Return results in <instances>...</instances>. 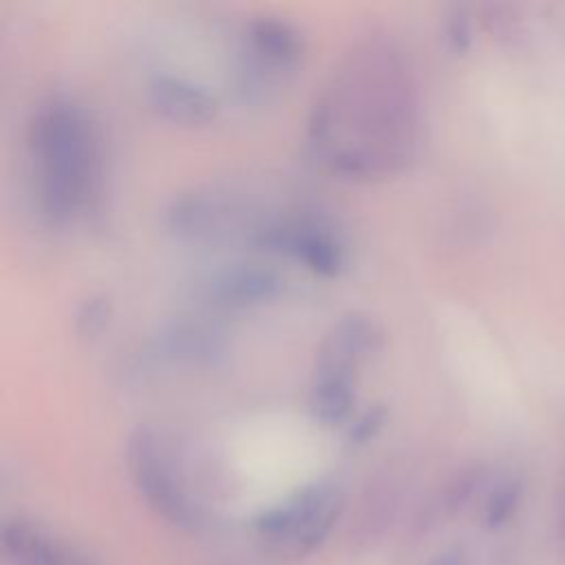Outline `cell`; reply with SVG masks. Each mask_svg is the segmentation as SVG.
Wrapping results in <instances>:
<instances>
[{
  "label": "cell",
  "instance_id": "obj_11",
  "mask_svg": "<svg viewBox=\"0 0 565 565\" xmlns=\"http://www.w3.org/2000/svg\"><path fill=\"white\" fill-rule=\"evenodd\" d=\"M448 40L455 49H463L468 44V22L463 18H452L448 22Z\"/></svg>",
  "mask_w": 565,
  "mask_h": 565
},
{
  "label": "cell",
  "instance_id": "obj_8",
  "mask_svg": "<svg viewBox=\"0 0 565 565\" xmlns=\"http://www.w3.org/2000/svg\"><path fill=\"white\" fill-rule=\"evenodd\" d=\"M150 353L166 362L207 366L227 353L225 333L210 322L179 318L163 324L150 342Z\"/></svg>",
  "mask_w": 565,
  "mask_h": 565
},
{
  "label": "cell",
  "instance_id": "obj_9",
  "mask_svg": "<svg viewBox=\"0 0 565 565\" xmlns=\"http://www.w3.org/2000/svg\"><path fill=\"white\" fill-rule=\"evenodd\" d=\"M113 320V300L106 294H88L73 311V329L82 340L99 338Z\"/></svg>",
  "mask_w": 565,
  "mask_h": 565
},
{
  "label": "cell",
  "instance_id": "obj_1",
  "mask_svg": "<svg viewBox=\"0 0 565 565\" xmlns=\"http://www.w3.org/2000/svg\"><path fill=\"white\" fill-rule=\"evenodd\" d=\"M419 93L395 38L355 42L316 93L307 146L331 174L375 181L402 172L419 148Z\"/></svg>",
  "mask_w": 565,
  "mask_h": 565
},
{
  "label": "cell",
  "instance_id": "obj_7",
  "mask_svg": "<svg viewBox=\"0 0 565 565\" xmlns=\"http://www.w3.org/2000/svg\"><path fill=\"white\" fill-rule=\"evenodd\" d=\"M146 93L154 113L177 126H205L218 115L216 95L183 75L157 73L150 77Z\"/></svg>",
  "mask_w": 565,
  "mask_h": 565
},
{
  "label": "cell",
  "instance_id": "obj_5",
  "mask_svg": "<svg viewBox=\"0 0 565 565\" xmlns=\"http://www.w3.org/2000/svg\"><path fill=\"white\" fill-rule=\"evenodd\" d=\"M252 247L289 256L324 278L340 276L349 263L340 230L318 212L271 214L256 232Z\"/></svg>",
  "mask_w": 565,
  "mask_h": 565
},
{
  "label": "cell",
  "instance_id": "obj_4",
  "mask_svg": "<svg viewBox=\"0 0 565 565\" xmlns=\"http://www.w3.org/2000/svg\"><path fill=\"white\" fill-rule=\"evenodd\" d=\"M238 90L249 102L269 99L296 71L305 53V38L296 24L278 15L245 22L238 51Z\"/></svg>",
  "mask_w": 565,
  "mask_h": 565
},
{
  "label": "cell",
  "instance_id": "obj_6",
  "mask_svg": "<svg viewBox=\"0 0 565 565\" xmlns=\"http://www.w3.org/2000/svg\"><path fill=\"white\" fill-rule=\"evenodd\" d=\"M285 276L256 260H236L214 269L201 282V296L212 307L249 309L274 302L282 296Z\"/></svg>",
  "mask_w": 565,
  "mask_h": 565
},
{
  "label": "cell",
  "instance_id": "obj_3",
  "mask_svg": "<svg viewBox=\"0 0 565 565\" xmlns=\"http://www.w3.org/2000/svg\"><path fill=\"white\" fill-rule=\"evenodd\" d=\"M384 344L382 324L362 311L340 316L316 351L309 382V413L324 426L351 422L360 366Z\"/></svg>",
  "mask_w": 565,
  "mask_h": 565
},
{
  "label": "cell",
  "instance_id": "obj_2",
  "mask_svg": "<svg viewBox=\"0 0 565 565\" xmlns=\"http://www.w3.org/2000/svg\"><path fill=\"white\" fill-rule=\"evenodd\" d=\"M26 157L38 214L49 225L73 223L99 183V130L90 110L71 93L44 95L26 124Z\"/></svg>",
  "mask_w": 565,
  "mask_h": 565
},
{
  "label": "cell",
  "instance_id": "obj_10",
  "mask_svg": "<svg viewBox=\"0 0 565 565\" xmlns=\"http://www.w3.org/2000/svg\"><path fill=\"white\" fill-rule=\"evenodd\" d=\"M386 406L384 404H371L364 411L355 413L349 422V437L355 441H364L369 437H373L382 424L386 422Z\"/></svg>",
  "mask_w": 565,
  "mask_h": 565
}]
</instances>
